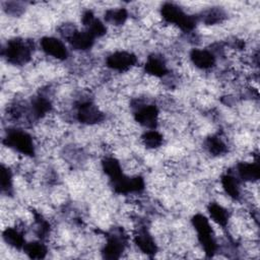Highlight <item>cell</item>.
<instances>
[{
	"instance_id": "obj_4",
	"label": "cell",
	"mask_w": 260,
	"mask_h": 260,
	"mask_svg": "<svg viewBox=\"0 0 260 260\" xmlns=\"http://www.w3.org/2000/svg\"><path fill=\"white\" fill-rule=\"evenodd\" d=\"M3 55L8 62L16 65L26 63L31 56V49L28 44L20 39H14L7 43L3 49Z\"/></svg>"
},
{
	"instance_id": "obj_11",
	"label": "cell",
	"mask_w": 260,
	"mask_h": 260,
	"mask_svg": "<svg viewBox=\"0 0 260 260\" xmlns=\"http://www.w3.org/2000/svg\"><path fill=\"white\" fill-rule=\"evenodd\" d=\"M66 38L71 47L79 51H84L91 48L94 42V37L87 30H72Z\"/></svg>"
},
{
	"instance_id": "obj_5",
	"label": "cell",
	"mask_w": 260,
	"mask_h": 260,
	"mask_svg": "<svg viewBox=\"0 0 260 260\" xmlns=\"http://www.w3.org/2000/svg\"><path fill=\"white\" fill-rule=\"evenodd\" d=\"M112 186L119 194L138 193L144 189V181L139 176L128 177L122 174L119 178L112 180Z\"/></svg>"
},
{
	"instance_id": "obj_1",
	"label": "cell",
	"mask_w": 260,
	"mask_h": 260,
	"mask_svg": "<svg viewBox=\"0 0 260 260\" xmlns=\"http://www.w3.org/2000/svg\"><path fill=\"white\" fill-rule=\"evenodd\" d=\"M160 14L165 21L178 25L184 31H190L196 25V19L193 16L188 15L173 3H165L161 6Z\"/></svg>"
},
{
	"instance_id": "obj_3",
	"label": "cell",
	"mask_w": 260,
	"mask_h": 260,
	"mask_svg": "<svg viewBox=\"0 0 260 260\" xmlns=\"http://www.w3.org/2000/svg\"><path fill=\"white\" fill-rule=\"evenodd\" d=\"M6 146L13 148L14 150L32 156L35 154V146L31 136L22 130H10L4 138Z\"/></svg>"
},
{
	"instance_id": "obj_24",
	"label": "cell",
	"mask_w": 260,
	"mask_h": 260,
	"mask_svg": "<svg viewBox=\"0 0 260 260\" xmlns=\"http://www.w3.org/2000/svg\"><path fill=\"white\" fill-rule=\"evenodd\" d=\"M142 141L144 145L148 148H156L162 143V136L154 129L147 131L142 136Z\"/></svg>"
},
{
	"instance_id": "obj_23",
	"label": "cell",
	"mask_w": 260,
	"mask_h": 260,
	"mask_svg": "<svg viewBox=\"0 0 260 260\" xmlns=\"http://www.w3.org/2000/svg\"><path fill=\"white\" fill-rule=\"evenodd\" d=\"M127 17H128V13H127V10L124 8L110 9V10H107L105 13V20L115 25L123 24L127 19Z\"/></svg>"
},
{
	"instance_id": "obj_25",
	"label": "cell",
	"mask_w": 260,
	"mask_h": 260,
	"mask_svg": "<svg viewBox=\"0 0 260 260\" xmlns=\"http://www.w3.org/2000/svg\"><path fill=\"white\" fill-rule=\"evenodd\" d=\"M223 17V13L219 9H209L204 13V16H202V19L204 22L208 24H212L215 22H219Z\"/></svg>"
},
{
	"instance_id": "obj_15",
	"label": "cell",
	"mask_w": 260,
	"mask_h": 260,
	"mask_svg": "<svg viewBox=\"0 0 260 260\" xmlns=\"http://www.w3.org/2000/svg\"><path fill=\"white\" fill-rule=\"evenodd\" d=\"M146 73L155 77H162L168 73V68L165 61L157 56H150L147 58L144 65Z\"/></svg>"
},
{
	"instance_id": "obj_8",
	"label": "cell",
	"mask_w": 260,
	"mask_h": 260,
	"mask_svg": "<svg viewBox=\"0 0 260 260\" xmlns=\"http://www.w3.org/2000/svg\"><path fill=\"white\" fill-rule=\"evenodd\" d=\"M134 118L140 125L152 130L157 125L158 110L154 105L138 106L137 110L134 112Z\"/></svg>"
},
{
	"instance_id": "obj_13",
	"label": "cell",
	"mask_w": 260,
	"mask_h": 260,
	"mask_svg": "<svg viewBox=\"0 0 260 260\" xmlns=\"http://www.w3.org/2000/svg\"><path fill=\"white\" fill-rule=\"evenodd\" d=\"M190 59L192 63L200 69L211 68L215 63L214 55L207 50L193 49L190 53Z\"/></svg>"
},
{
	"instance_id": "obj_2",
	"label": "cell",
	"mask_w": 260,
	"mask_h": 260,
	"mask_svg": "<svg viewBox=\"0 0 260 260\" xmlns=\"http://www.w3.org/2000/svg\"><path fill=\"white\" fill-rule=\"evenodd\" d=\"M192 224L197 232V238L208 256H212L216 251V242L213 237L211 225L203 214H195L192 218Z\"/></svg>"
},
{
	"instance_id": "obj_26",
	"label": "cell",
	"mask_w": 260,
	"mask_h": 260,
	"mask_svg": "<svg viewBox=\"0 0 260 260\" xmlns=\"http://www.w3.org/2000/svg\"><path fill=\"white\" fill-rule=\"evenodd\" d=\"M12 187V175L11 171L2 166L1 168V188L3 191L8 192Z\"/></svg>"
},
{
	"instance_id": "obj_6",
	"label": "cell",
	"mask_w": 260,
	"mask_h": 260,
	"mask_svg": "<svg viewBox=\"0 0 260 260\" xmlns=\"http://www.w3.org/2000/svg\"><path fill=\"white\" fill-rule=\"evenodd\" d=\"M137 62V57L130 52L117 51L108 56L106 63L107 66L113 70L126 71L134 66Z\"/></svg>"
},
{
	"instance_id": "obj_10",
	"label": "cell",
	"mask_w": 260,
	"mask_h": 260,
	"mask_svg": "<svg viewBox=\"0 0 260 260\" xmlns=\"http://www.w3.org/2000/svg\"><path fill=\"white\" fill-rule=\"evenodd\" d=\"M126 241L123 235L112 234L108 237L107 243L102 251L103 256L107 259H117L121 256L125 249Z\"/></svg>"
},
{
	"instance_id": "obj_16",
	"label": "cell",
	"mask_w": 260,
	"mask_h": 260,
	"mask_svg": "<svg viewBox=\"0 0 260 260\" xmlns=\"http://www.w3.org/2000/svg\"><path fill=\"white\" fill-rule=\"evenodd\" d=\"M221 186L230 197L234 199H239L240 197L239 179L235 178L230 174H226L221 177Z\"/></svg>"
},
{
	"instance_id": "obj_20",
	"label": "cell",
	"mask_w": 260,
	"mask_h": 260,
	"mask_svg": "<svg viewBox=\"0 0 260 260\" xmlns=\"http://www.w3.org/2000/svg\"><path fill=\"white\" fill-rule=\"evenodd\" d=\"M23 251L25 254L32 259H42L47 254V247L41 242H30L23 246Z\"/></svg>"
},
{
	"instance_id": "obj_19",
	"label": "cell",
	"mask_w": 260,
	"mask_h": 260,
	"mask_svg": "<svg viewBox=\"0 0 260 260\" xmlns=\"http://www.w3.org/2000/svg\"><path fill=\"white\" fill-rule=\"evenodd\" d=\"M102 165L105 174L111 179V181L119 178L123 174L120 162L114 157H106Z\"/></svg>"
},
{
	"instance_id": "obj_9",
	"label": "cell",
	"mask_w": 260,
	"mask_h": 260,
	"mask_svg": "<svg viewBox=\"0 0 260 260\" xmlns=\"http://www.w3.org/2000/svg\"><path fill=\"white\" fill-rule=\"evenodd\" d=\"M42 50L47 54L59 60H65L68 56V51L63 42L54 37H45L41 40Z\"/></svg>"
},
{
	"instance_id": "obj_22",
	"label": "cell",
	"mask_w": 260,
	"mask_h": 260,
	"mask_svg": "<svg viewBox=\"0 0 260 260\" xmlns=\"http://www.w3.org/2000/svg\"><path fill=\"white\" fill-rule=\"evenodd\" d=\"M205 147L213 155H220L226 152V144L222 141L219 136H210L205 141Z\"/></svg>"
},
{
	"instance_id": "obj_14",
	"label": "cell",
	"mask_w": 260,
	"mask_h": 260,
	"mask_svg": "<svg viewBox=\"0 0 260 260\" xmlns=\"http://www.w3.org/2000/svg\"><path fill=\"white\" fill-rule=\"evenodd\" d=\"M237 173L241 180L254 182L259 179L260 168L257 162H240L237 166Z\"/></svg>"
},
{
	"instance_id": "obj_12",
	"label": "cell",
	"mask_w": 260,
	"mask_h": 260,
	"mask_svg": "<svg viewBox=\"0 0 260 260\" xmlns=\"http://www.w3.org/2000/svg\"><path fill=\"white\" fill-rule=\"evenodd\" d=\"M134 242L139 250L147 255H154L157 251V246L152 238V236L145 229L138 230L135 235Z\"/></svg>"
},
{
	"instance_id": "obj_21",
	"label": "cell",
	"mask_w": 260,
	"mask_h": 260,
	"mask_svg": "<svg viewBox=\"0 0 260 260\" xmlns=\"http://www.w3.org/2000/svg\"><path fill=\"white\" fill-rule=\"evenodd\" d=\"M3 238L8 245H10L16 249L23 248V246L25 244L22 234L12 228H8L3 232Z\"/></svg>"
},
{
	"instance_id": "obj_7",
	"label": "cell",
	"mask_w": 260,
	"mask_h": 260,
	"mask_svg": "<svg viewBox=\"0 0 260 260\" xmlns=\"http://www.w3.org/2000/svg\"><path fill=\"white\" fill-rule=\"evenodd\" d=\"M77 120L80 123L92 125L103 121L104 114L100 111L98 106L92 104L91 102H81L77 107L76 112Z\"/></svg>"
},
{
	"instance_id": "obj_18",
	"label": "cell",
	"mask_w": 260,
	"mask_h": 260,
	"mask_svg": "<svg viewBox=\"0 0 260 260\" xmlns=\"http://www.w3.org/2000/svg\"><path fill=\"white\" fill-rule=\"evenodd\" d=\"M51 102L45 96H37L31 102V113L36 118L44 117L51 110Z\"/></svg>"
},
{
	"instance_id": "obj_17",
	"label": "cell",
	"mask_w": 260,
	"mask_h": 260,
	"mask_svg": "<svg viewBox=\"0 0 260 260\" xmlns=\"http://www.w3.org/2000/svg\"><path fill=\"white\" fill-rule=\"evenodd\" d=\"M208 212L214 222L220 226H225L229 221V213L225 208L217 203H210L208 206Z\"/></svg>"
}]
</instances>
